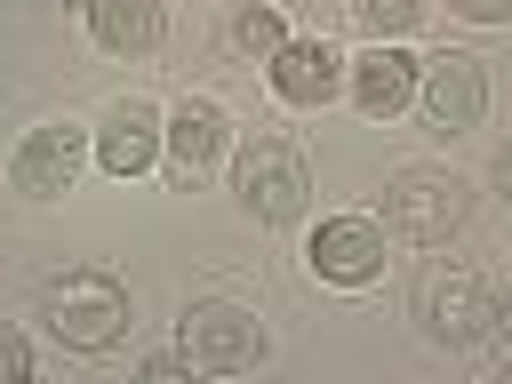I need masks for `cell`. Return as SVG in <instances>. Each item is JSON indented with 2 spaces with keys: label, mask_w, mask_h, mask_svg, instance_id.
Segmentation results:
<instances>
[{
  "label": "cell",
  "mask_w": 512,
  "mask_h": 384,
  "mask_svg": "<svg viewBox=\"0 0 512 384\" xmlns=\"http://www.w3.org/2000/svg\"><path fill=\"white\" fill-rule=\"evenodd\" d=\"M40 312H48L56 344H72V352H112L128 336V288L112 272H64V280H48Z\"/></svg>",
  "instance_id": "6da1fadb"
},
{
  "label": "cell",
  "mask_w": 512,
  "mask_h": 384,
  "mask_svg": "<svg viewBox=\"0 0 512 384\" xmlns=\"http://www.w3.org/2000/svg\"><path fill=\"white\" fill-rule=\"evenodd\" d=\"M176 352H184L200 376H240V368L264 360V328H256V312L208 296V304H192V312L176 320Z\"/></svg>",
  "instance_id": "7a4b0ae2"
},
{
  "label": "cell",
  "mask_w": 512,
  "mask_h": 384,
  "mask_svg": "<svg viewBox=\"0 0 512 384\" xmlns=\"http://www.w3.org/2000/svg\"><path fill=\"white\" fill-rule=\"evenodd\" d=\"M464 208H472V184L464 176H440V168H408V176H392V192H384V224L392 232H408V240H448L456 224H464Z\"/></svg>",
  "instance_id": "3957f363"
},
{
  "label": "cell",
  "mask_w": 512,
  "mask_h": 384,
  "mask_svg": "<svg viewBox=\"0 0 512 384\" xmlns=\"http://www.w3.org/2000/svg\"><path fill=\"white\" fill-rule=\"evenodd\" d=\"M232 184H240V208L256 224H296L304 200H312V176H304V160L288 144H248L232 160Z\"/></svg>",
  "instance_id": "277c9868"
},
{
  "label": "cell",
  "mask_w": 512,
  "mask_h": 384,
  "mask_svg": "<svg viewBox=\"0 0 512 384\" xmlns=\"http://www.w3.org/2000/svg\"><path fill=\"white\" fill-rule=\"evenodd\" d=\"M416 104H424V120L440 128V136H464V128H480V112H488V80H480V64L472 56H424L416 64Z\"/></svg>",
  "instance_id": "5b68a950"
},
{
  "label": "cell",
  "mask_w": 512,
  "mask_h": 384,
  "mask_svg": "<svg viewBox=\"0 0 512 384\" xmlns=\"http://www.w3.org/2000/svg\"><path fill=\"white\" fill-rule=\"evenodd\" d=\"M304 256H312V272H320L328 288H368V280L384 272V224H376V216H328Z\"/></svg>",
  "instance_id": "8992f818"
},
{
  "label": "cell",
  "mask_w": 512,
  "mask_h": 384,
  "mask_svg": "<svg viewBox=\"0 0 512 384\" xmlns=\"http://www.w3.org/2000/svg\"><path fill=\"white\" fill-rule=\"evenodd\" d=\"M80 160H88V136H80V128H64V120H48V128H32V136L16 144L8 176H16V192H32V200H56V192H72Z\"/></svg>",
  "instance_id": "52a82bcc"
},
{
  "label": "cell",
  "mask_w": 512,
  "mask_h": 384,
  "mask_svg": "<svg viewBox=\"0 0 512 384\" xmlns=\"http://www.w3.org/2000/svg\"><path fill=\"white\" fill-rule=\"evenodd\" d=\"M480 280L464 272V264H432L424 280H416V320H424V336H440V344H472L480 336Z\"/></svg>",
  "instance_id": "ba28073f"
},
{
  "label": "cell",
  "mask_w": 512,
  "mask_h": 384,
  "mask_svg": "<svg viewBox=\"0 0 512 384\" xmlns=\"http://www.w3.org/2000/svg\"><path fill=\"white\" fill-rule=\"evenodd\" d=\"M160 128H168V120H160L144 96H128V104L104 112V128H96L88 152H96V168H112V176H144V168L160 160Z\"/></svg>",
  "instance_id": "9c48e42d"
},
{
  "label": "cell",
  "mask_w": 512,
  "mask_h": 384,
  "mask_svg": "<svg viewBox=\"0 0 512 384\" xmlns=\"http://www.w3.org/2000/svg\"><path fill=\"white\" fill-rule=\"evenodd\" d=\"M344 88H352V104H360L368 120H392L400 104H416V56H408L400 40H376V48L344 72Z\"/></svg>",
  "instance_id": "30bf717a"
},
{
  "label": "cell",
  "mask_w": 512,
  "mask_h": 384,
  "mask_svg": "<svg viewBox=\"0 0 512 384\" xmlns=\"http://www.w3.org/2000/svg\"><path fill=\"white\" fill-rule=\"evenodd\" d=\"M160 152H168V168H176L184 184H192V176H208V168H216V152H224V112H216V104H200V96H192V104H176V112H168V128H160Z\"/></svg>",
  "instance_id": "8fae6325"
},
{
  "label": "cell",
  "mask_w": 512,
  "mask_h": 384,
  "mask_svg": "<svg viewBox=\"0 0 512 384\" xmlns=\"http://www.w3.org/2000/svg\"><path fill=\"white\" fill-rule=\"evenodd\" d=\"M272 88H280L288 104H328V96L344 88V56H336L328 40H288V48L272 56Z\"/></svg>",
  "instance_id": "7c38bea8"
},
{
  "label": "cell",
  "mask_w": 512,
  "mask_h": 384,
  "mask_svg": "<svg viewBox=\"0 0 512 384\" xmlns=\"http://www.w3.org/2000/svg\"><path fill=\"white\" fill-rule=\"evenodd\" d=\"M88 32L112 56H144V48H160L168 16H160V0H88Z\"/></svg>",
  "instance_id": "4fadbf2b"
},
{
  "label": "cell",
  "mask_w": 512,
  "mask_h": 384,
  "mask_svg": "<svg viewBox=\"0 0 512 384\" xmlns=\"http://www.w3.org/2000/svg\"><path fill=\"white\" fill-rule=\"evenodd\" d=\"M224 48H232V56H248V64H272V56L288 48V24H280V8H264V0H240V8L224 16Z\"/></svg>",
  "instance_id": "5bb4252c"
},
{
  "label": "cell",
  "mask_w": 512,
  "mask_h": 384,
  "mask_svg": "<svg viewBox=\"0 0 512 384\" xmlns=\"http://www.w3.org/2000/svg\"><path fill=\"white\" fill-rule=\"evenodd\" d=\"M352 8V24L368 32V40H400L416 16H424V0H344Z\"/></svg>",
  "instance_id": "9a60e30c"
},
{
  "label": "cell",
  "mask_w": 512,
  "mask_h": 384,
  "mask_svg": "<svg viewBox=\"0 0 512 384\" xmlns=\"http://www.w3.org/2000/svg\"><path fill=\"white\" fill-rule=\"evenodd\" d=\"M480 344H488L496 360H512V288H488V296H480Z\"/></svg>",
  "instance_id": "2e32d148"
},
{
  "label": "cell",
  "mask_w": 512,
  "mask_h": 384,
  "mask_svg": "<svg viewBox=\"0 0 512 384\" xmlns=\"http://www.w3.org/2000/svg\"><path fill=\"white\" fill-rule=\"evenodd\" d=\"M0 384H32V344H24V328H8V320H0Z\"/></svg>",
  "instance_id": "e0dca14e"
},
{
  "label": "cell",
  "mask_w": 512,
  "mask_h": 384,
  "mask_svg": "<svg viewBox=\"0 0 512 384\" xmlns=\"http://www.w3.org/2000/svg\"><path fill=\"white\" fill-rule=\"evenodd\" d=\"M128 384H200V368H192L184 352H160V360H144Z\"/></svg>",
  "instance_id": "ac0fdd59"
},
{
  "label": "cell",
  "mask_w": 512,
  "mask_h": 384,
  "mask_svg": "<svg viewBox=\"0 0 512 384\" xmlns=\"http://www.w3.org/2000/svg\"><path fill=\"white\" fill-rule=\"evenodd\" d=\"M456 16H472V24H512V0H448Z\"/></svg>",
  "instance_id": "d6986e66"
},
{
  "label": "cell",
  "mask_w": 512,
  "mask_h": 384,
  "mask_svg": "<svg viewBox=\"0 0 512 384\" xmlns=\"http://www.w3.org/2000/svg\"><path fill=\"white\" fill-rule=\"evenodd\" d=\"M496 192H504V200H512V144H504V152H496Z\"/></svg>",
  "instance_id": "ffe728a7"
},
{
  "label": "cell",
  "mask_w": 512,
  "mask_h": 384,
  "mask_svg": "<svg viewBox=\"0 0 512 384\" xmlns=\"http://www.w3.org/2000/svg\"><path fill=\"white\" fill-rule=\"evenodd\" d=\"M56 8H88V0H56Z\"/></svg>",
  "instance_id": "44dd1931"
},
{
  "label": "cell",
  "mask_w": 512,
  "mask_h": 384,
  "mask_svg": "<svg viewBox=\"0 0 512 384\" xmlns=\"http://www.w3.org/2000/svg\"><path fill=\"white\" fill-rule=\"evenodd\" d=\"M496 384H512V360H504V376H496Z\"/></svg>",
  "instance_id": "7402d4cb"
}]
</instances>
